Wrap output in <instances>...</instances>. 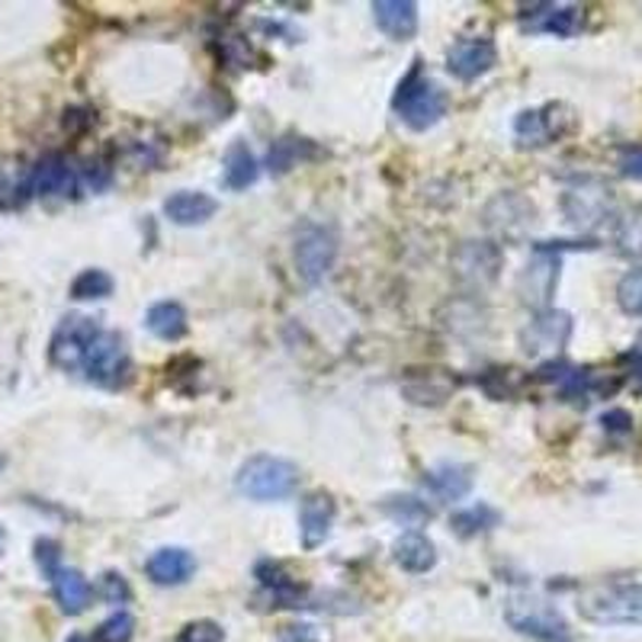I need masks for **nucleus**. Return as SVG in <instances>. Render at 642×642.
I'll use <instances>...</instances> for the list:
<instances>
[{
	"mask_svg": "<svg viewBox=\"0 0 642 642\" xmlns=\"http://www.w3.org/2000/svg\"><path fill=\"white\" fill-rule=\"evenodd\" d=\"M601 427H604V434H610V437H627V434H633V414L627 409H610L601 414Z\"/></svg>",
	"mask_w": 642,
	"mask_h": 642,
	"instance_id": "nucleus-38",
	"label": "nucleus"
},
{
	"mask_svg": "<svg viewBox=\"0 0 642 642\" xmlns=\"http://www.w3.org/2000/svg\"><path fill=\"white\" fill-rule=\"evenodd\" d=\"M579 614L597 627H642V582L591 584L579 594Z\"/></svg>",
	"mask_w": 642,
	"mask_h": 642,
	"instance_id": "nucleus-1",
	"label": "nucleus"
},
{
	"mask_svg": "<svg viewBox=\"0 0 642 642\" xmlns=\"http://www.w3.org/2000/svg\"><path fill=\"white\" fill-rule=\"evenodd\" d=\"M498 64V46L492 36H460L450 49H447V71L463 81V84H472L479 81L482 74H488L492 68Z\"/></svg>",
	"mask_w": 642,
	"mask_h": 642,
	"instance_id": "nucleus-14",
	"label": "nucleus"
},
{
	"mask_svg": "<svg viewBox=\"0 0 642 642\" xmlns=\"http://www.w3.org/2000/svg\"><path fill=\"white\" fill-rule=\"evenodd\" d=\"M518 20H521V29L524 33H540V36H556V39H572L584 29V7L579 3H553V0H543V3H524L518 10Z\"/></svg>",
	"mask_w": 642,
	"mask_h": 642,
	"instance_id": "nucleus-13",
	"label": "nucleus"
},
{
	"mask_svg": "<svg viewBox=\"0 0 642 642\" xmlns=\"http://www.w3.org/2000/svg\"><path fill=\"white\" fill-rule=\"evenodd\" d=\"M373 20L389 39L409 43L411 36L417 33V3H411V0H376L373 3Z\"/></svg>",
	"mask_w": 642,
	"mask_h": 642,
	"instance_id": "nucleus-22",
	"label": "nucleus"
},
{
	"mask_svg": "<svg viewBox=\"0 0 642 642\" xmlns=\"http://www.w3.org/2000/svg\"><path fill=\"white\" fill-rule=\"evenodd\" d=\"M100 597H104L107 604H125V601L132 597V588L125 582V576H119V572H104V579H100Z\"/></svg>",
	"mask_w": 642,
	"mask_h": 642,
	"instance_id": "nucleus-37",
	"label": "nucleus"
},
{
	"mask_svg": "<svg viewBox=\"0 0 642 642\" xmlns=\"http://www.w3.org/2000/svg\"><path fill=\"white\" fill-rule=\"evenodd\" d=\"M617 168L630 180H642V145H623L620 158H617Z\"/></svg>",
	"mask_w": 642,
	"mask_h": 642,
	"instance_id": "nucleus-40",
	"label": "nucleus"
},
{
	"mask_svg": "<svg viewBox=\"0 0 642 642\" xmlns=\"http://www.w3.org/2000/svg\"><path fill=\"white\" fill-rule=\"evenodd\" d=\"M145 328L158 338V341H183L186 331H190V318H186V308L174 302V299H165V302H155L145 315Z\"/></svg>",
	"mask_w": 642,
	"mask_h": 642,
	"instance_id": "nucleus-24",
	"label": "nucleus"
},
{
	"mask_svg": "<svg viewBox=\"0 0 642 642\" xmlns=\"http://www.w3.org/2000/svg\"><path fill=\"white\" fill-rule=\"evenodd\" d=\"M117 290L113 277L100 267H90V270H81L71 283V299L77 302H94V299H110Z\"/></svg>",
	"mask_w": 642,
	"mask_h": 642,
	"instance_id": "nucleus-31",
	"label": "nucleus"
},
{
	"mask_svg": "<svg viewBox=\"0 0 642 642\" xmlns=\"http://www.w3.org/2000/svg\"><path fill=\"white\" fill-rule=\"evenodd\" d=\"M64 642H87V640H84L81 633H74V637H68V640H64Z\"/></svg>",
	"mask_w": 642,
	"mask_h": 642,
	"instance_id": "nucleus-43",
	"label": "nucleus"
},
{
	"mask_svg": "<svg viewBox=\"0 0 642 642\" xmlns=\"http://www.w3.org/2000/svg\"><path fill=\"white\" fill-rule=\"evenodd\" d=\"M292 261L302 283L318 287L338 261V234L322 222H302L292 238Z\"/></svg>",
	"mask_w": 642,
	"mask_h": 642,
	"instance_id": "nucleus-6",
	"label": "nucleus"
},
{
	"mask_svg": "<svg viewBox=\"0 0 642 642\" xmlns=\"http://www.w3.org/2000/svg\"><path fill=\"white\" fill-rule=\"evenodd\" d=\"M488 213H501V219H488V226L498 229V232H505L508 238L524 234L533 226V216H536L533 203H526L524 196H518V193H498L492 199Z\"/></svg>",
	"mask_w": 642,
	"mask_h": 642,
	"instance_id": "nucleus-23",
	"label": "nucleus"
},
{
	"mask_svg": "<svg viewBox=\"0 0 642 642\" xmlns=\"http://www.w3.org/2000/svg\"><path fill=\"white\" fill-rule=\"evenodd\" d=\"M145 576L161 588H180L196 576V559L183 546H165L145 562Z\"/></svg>",
	"mask_w": 642,
	"mask_h": 642,
	"instance_id": "nucleus-19",
	"label": "nucleus"
},
{
	"mask_svg": "<svg viewBox=\"0 0 642 642\" xmlns=\"http://www.w3.org/2000/svg\"><path fill=\"white\" fill-rule=\"evenodd\" d=\"M335 518H338V501L331 492L325 488H315L302 498L299 505V540H302V549H318L325 546V540L331 536V526H335Z\"/></svg>",
	"mask_w": 642,
	"mask_h": 642,
	"instance_id": "nucleus-15",
	"label": "nucleus"
},
{
	"mask_svg": "<svg viewBox=\"0 0 642 642\" xmlns=\"http://www.w3.org/2000/svg\"><path fill=\"white\" fill-rule=\"evenodd\" d=\"M505 254L495 241H463L453 251V277L472 292L488 290L501 274Z\"/></svg>",
	"mask_w": 642,
	"mask_h": 642,
	"instance_id": "nucleus-12",
	"label": "nucleus"
},
{
	"mask_svg": "<svg viewBox=\"0 0 642 642\" xmlns=\"http://www.w3.org/2000/svg\"><path fill=\"white\" fill-rule=\"evenodd\" d=\"M302 148H308V142L305 138H280V142H274V148H270V171L274 174H287L290 168H295L299 161H302Z\"/></svg>",
	"mask_w": 642,
	"mask_h": 642,
	"instance_id": "nucleus-33",
	"label": "nucleus"
},
{
	"mask_svg": "<svg viewBox=\"0 0 642 642\" xmlns=\"http://www.w3.org/2000/svg\"><path fill=\"white\" fill-rule=\"evenodd\" d=\"M277 642H318V630L308 623H287L277 630Z\"/></svg>",
	"mask_w": 642,
	"mask_h": 642,
	"instance_id": "nucleus-41",
	"label": "nucleus"
},
{
	"mask_svg": "<svg viewBox=\"0 0 642 642\" xmlns=\"http://www.w3.org/2000/svg\"><path fill=\"white\" fill-rule=\"evenodd\" d=\"M177 642H226V630L216 620H190L177 633Z\"/></svg>",
	"mask_w": 642,
	"mask_h": 642,
	"instance_id": "nucleus-36",
	"label": "nucleus"
},
{
	"mask_svg": "<svg viewBox=\"0 0 642 642\" xmlns=\"http://www.w3.org/2000/svg\"><path fill=\"white\" fill-rule=\"evenodd\" d=\"M216 213H219V203L209 193H203V190H177V193H171L165 199V216L174 226H183V229L206 226Z\"/></svg>",
	"mask_w": 642,
	"mask_h": 642,
	"instance_id": "nucleus-20",
	"label": "nucleus"
},
{
	"mask_svg": "<svg viewBox=\"0 0 642 642\" xmlns=\"http://www.w3.org/2000/svg\"><path fill=\"white\" fill-rule=\"evenodd\" d=\"M77 177L94 190V193H100V190H107L110 186V180H113V171L104 165V161H87L81 171H77Z\"/></svg>",
	"mask_w": 642,
	"mask_h": 642,
	"instance_id": "nucleus-39",
	"label": "nucleus"
},
{
	"mask_svg": "<svg viewBox=\"0 0 642 642\" xmlns=\"http://www.w3.org/2000/svg\"><path fill=\"white\" fill-rule=\"evenodd\" d=\"M222 177H226V186H229V190H247V186L257 183L261 165H257L254 152H251L244 142H232V145H229L226 161H222Z\"/></svg>",
	"mask_w": 642,
	"mask_h": 642,
	"instance_id": "nucleus-27",
	"label": "nucleus"
},
{
	"mask_svg": "<svg viewBox=\"0 0 642 642\" xmlns=\"http://www.w3.org/2000/svg\"><path fill=\"white\" fill-rule=\"evenodd\" d=\"M447 94L440 90V84H434L424 71L421 61H414L409 74L402 77L396 97H392V110L414 132H427L434 129L440 119L447 117Z\"/></svg>",
	"mask_w": 642,
	"mask_h": 642,
	"instance_id": "nucleus-5",
	"label": "nucleus"
},
{
	"mask_svg": "<svg viewBox=\"0 0 642 642\" xmlns=\"http://www.w3.org/2000/svg\"><path fill=\"white\" fill-rule=\"evenodd\" d=\"M392 559L402 572L409 576H424L437 566V546L431 543V536L409 530L392 543Z\"/></svg>",
	"mask_w": 642,
	"mask_h": 642,
	"instance_id": "nucleus-21",
	"label": "nucleus"
},
{
	"mask_svg": "<svg viewBox=\"0 0 642 642\" xmlns=\"http://www.w3.org/2000/svg\"><path fill=\"white\" fill-rule=\"evenodd\" d=\"M254 579H257V584L270 594L274 607H302V604H305L308 588L299 582L295 576H290L283 562L261 559V562L254 566Z\"/></svg>",
	"mask_w": 642,
	"mask_h": 642,
	"instance_id": "nucleus-18",
	"label": "nucleus"
},
{
	"mask_svg": "<svg viewBox=\"0 0 642 642\" xmlns=\"http://www.w3.org/2000/svg\"><path fill=\"white\" fill-rule=\"evenodd\" d=\"M617 305H620L623 315L642 318V264L620 277V283H617Z\"/></svg>",
	"mask_w": 642,
	"mask_h": 642,
	"instance_id": "nucleus-32",
	"label": "nucleus"
},
{
	"mask_svg": "<svg viewBox=\"0 0 642 642\" xmlns=\"http://www.w3.org/2000/svg\"><path fill=\"white\" fill-rule=\"evenodd\" d=\"M3 549H7V526L0 524V556H3Z\"/></svg>",
	"mask_w": 642,
	"mask_h": 642,
	"instance_id": "nucleus-42",
	"label": "nucleus"
},
{
	"mask_svg": "<svg viewBox=\"0 0 642 642\" xmlns=\"http://www.w3.org/2000/svg\"><path fill=\"white\" fill-rule=\"evenodd\" d=\"M49 582H52V594H56V601H59L61 614L77 617V614L87 610V604H90V582L84 579V572L64 569V566H61Z\"/></svg>",
	"mask_w": 642,
	"mask_h": 642,
	"instance_id": "nucleus-26",
	"label": "nucleus"
},
{
	"mask_svg": "<svg viewBox=\"0 0 642 642\" xmlns=\"http://www.w3.org/2000/svg\"><path fill=\"white\" fill-rule=\"evenodd\" d=\"M501 524V514L492 508V505H472V508H463L450 518V526L453 533H460L463 540H472L479 533H488L495 526Z\"/></svg>",
	"mask_w": 642,
	"mask_h": 642,
	"instance_id": "nucleus-30",
	"label": "nucleus"
},
{
	"mask_svg": "<svg viewBox=\"0 0 642 642\" xmlns=\"http://www.w3.org/2000/svg\"><path fill=\"white\" fill-rule=\"evenodd\" d=\"M424 485L440 501H460L472 492V469L463 467V463H440V467L424 472Z\"/></svg>",
	"mask_w": 642,
	"mask_h": 642,
	"instance_id": "nucleus-25",
	"label": "nucleus"
},
{
	"mask_svg": "<svg viewBox=\"0 0 642 642\" xmlns=\"http://www.w3.org/2000/svg\"><path fill=\"white\" fill-rule=\"evenodd\" d=\"M614 244L623 257L642 261V203H633L614 216Z\"/></svg>",
	"mask_w": 642,
	"mask_h": 642,
	"instance_id": "nucleus-28",
	"label": "nucleus"
},
{
	"mask_svg": "<svg viewBox=\"0 0 642 642\" xmlns=\"http://www.w3.org/2000/svg\"><path fill=\"white\" fill-rule=\"evenodd\" d=\"M87 383L100 386V389H119L129 383V373H132V356H129V348L122 341V335L117 331H100V338L94 341V348L87 351V360H84V370Z\"/></svg>",
	"mask_w": 642,
	"mask_h": 642,
	"instance_id": "nucleus-11",
	"label": "nucleus"
},
{
	"mask_svg": "<svg viewBox=\"0 0 642 642\" xmlns=\"http://www.w3.org/2000/svg\"><path fill=\"white\" fill-rule=\"evenodd\" d=\"M562 216L576 232H594L617 216L614 186L604 177L582 174L562 190Z\"/></svg>",
	"mask_w": 642,
	"mask_h": 642,
	"instance_id": "nucleus-4",
	"label": "nucleus"
},
{
	"mask_svg": "<svg viewBox=\"0 0 642 642\" xmlns=\"http://www.w3.org/2000/svg\"><path fill=\"white\" fill-rule=\"evenodd\" d=\"M33 556H36V566L43 569L46 579H52L61 569V546L59 540H52V536H39L33 543Z\"/></svg>",
	"mask_w": 642,
	"mask_h": 642,
	"instance_id": "nucleus-35",
	"label": "nucleus"
},
{
	"mask_svg": "<svg viewBox=\"0 0 642 642\" xmlns=\"http://www.w3.org/2000/svg\"><path fill=\"white\" fill-rule=\"evenodd\" d=\"M77 183H81V177L59 152L43 155L29 168V196H39V199H64L77 190Z\"/></svg>",
	"mask_w": 642,
	"mask_h": 642,
	"instance_id": "nucleus-16",
	"label": "nucleus"
},
{
	"mask_svg": "<svg viewBox=\"0 0 642 642\" xmlns=\"http://www.w3.org/2000/svg\"><path fill=\"white\" fill-rule=\"evenodd\" d=\"M576 110L566 104H543L514 119V138L521 148H549L576 129Z\"/></svg>",
	"mask_w": 642,
	"mask_h": 642,
	"instance_id": "nucleus-10",
	"label": "nucleus"
},
{
	"mask_svg": "<svg viewBox=\"0 0 642 642\" xmlns=\"http://www.w3.org/2000/svg\"><path fill=\"white\" fill-rule=\"evenodd\" d=\"M572 315L562 312V308H546V312H536L524 328H521V351L533 360H559L562 351L569 348L572 341Z\"/></svg>",
	"mask_w": 642,
	"mask_h": 642,
	"instance_id": "nucleus-9",
	"label": "nucleus"
},
{
	"mask_svg": "<svg viewBox=\"0 0 642 642\" xmlns=\"http://www.w3.org/2000/svg\"><path fill=\"white\" fill-rule=\"evenodd\" d=\"M402 392L414 405H444L453 392H457V376L450 370H409V376L402 379Z\"/></svg>",
	"mask_w": 642,
	"mask_h": 642,
	"instance_id": "nucleus-17",
	"label": "nucleus"
},
{
	"mask_svg": "<svg viewBox=\"0 0 642 642\" xmlns=\"http://www.w3.org/2000/svg\"><path fill=\"white\" fill-rule=\"evenodd\" d=\"M505 620L514 633L533 642H579L559 607L530 591H518L505 601Z\"/></svg>",
	"mask_w": 642,
	"mask_h": 642,
	"instance_id": "nucleus-3",
	"label": "nucleus"
},
{
	"mask_svg": "<svg viewBox=\"0 0 642 642\" xmlns=\"http://www.w3.org/2000/svg\"><path fill=\"white\" fill-rule=\"evenodd\" d=\"M379 508H383L386 518H392L396 524L405 526H421L434 518L431 505L421 501V498H414V495H389V498L379 501Z\"/></svg>",
	"mask_w": 642,
	"mask_h": 642,
	"instance_id": "nucleus-29",
	"label": "nucleus"
},
{
	"mask_svg": "<svg viewBox=\"0 0 642 642\" xmlns=\"http://www.w3.org/2000/svg\"><path fill=\"white\" fill-rule=\"evenodd\" d=\"M100 322L90 315H64L49 341V360L61 373H81L87 351L100 338Z\"/></svg>",
	"mask_w": 642,
	"mask_h": 642,
	"instance_id": "nucleus-8",
	"label": "nucleus"
},
{
	"mask_svg": "<svg viewBox=\"0 0 642 642\" xmlns=\"http://www.w3.org/2000/svg\"><path fill=\"white\" fill-rule=\"evenodd\" d=\"M299 467L283 460V457H270V453H257V457H247L238 475H234V488L251 498V501H261V505H270V501H287L295 495L299 488Z\"/></svg>",
	"mask_w": 642,
	"mask_h": 642,
	"instance_id": "nucleus-2",
	"label": "nucleus"
},
{
	"mask_svg": "<svg viewBox=\"0 0 642 642\" xmlns=\"http://www.w3.org/2000/svg\"><path fill=\"white\" fill-rule=\"evenodd\" d=\"M132 637H135V617L129 610H117L97 627L94 642H132Z\"/></svg>",
	"mask_w": 642,
	"mask_h": 642,
	"instance_id": "nucleus-34",
	"label": "nucleus"
},
{
	"mask_svg": "<svg viewBox=\"0 0 642 642\" xmlns=\"http://www.w3.org/2000/svg\"><path fill=\"white\" fill-rule=\"evenodd\" d=\"M566 247H584V244H569V241H543V244H536L530 264H526L521 280H518V292H521L524 305L536 308V312L549 308L556 287H559V270H562V251Z\"/></svg>",
	"mask_w": 642,
	"mask_h": 642,
	"instance_id": "nucleus-7",
	"label": "nucleus"
}]
</instances>
